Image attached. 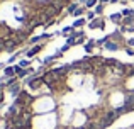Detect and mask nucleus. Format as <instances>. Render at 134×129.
Here are the masks:
<instances>
[{
	"mask_svg": "<svg viewBox=\"0 0 134 129\" xmlns=\"http://www.w3.org/2000/svg\"><path fill=\"white\" fill-rule=\"evenodd\" d=\"M51 71L54 73V76H56V78H61V76L68 75V73L71 71V65H63V66H59V68L51 70Z\"/></svg>",
	"mask_w": 134,
	"mask_h": 129,
	"instance_id": "obj_1",
	"label": "nucleus"
},
{
	"mask_svg": "<svg viewBox=\"0 0 134 129\" xmlns=\"http://www.w3.org/2000/svg\"><path fill=\"white\" fill-rule=\"evenodd\" d=\"M19 44H20V41L17 39V37H5V49H7V51L15 49Z\"/></svg>",
	"mask_w": 134,
	"mask_h": 129,
	"instance_id": "obj_2",
	"label": "nucleus"
},
{
	"mask_svg": "<svg viewBox=\"0 0 134 129\" xmlns=\"http://www.w3.org/2000/svg\"><path fill=\"white\" fill-rule=\"evenodd\" d=\"M41 48H43L41 44H36L32 49H27V51H24V53H26V56H27V58H34V56L37 54V51H41Z\"/></svg>",
	"mask_w": 134,
	"mask_h": 129,
	"instance_id": "obj_3",
	"label": "nucleus"
},
{
	"mask_svg": "<svg viewBox=\"0 0 134 129\" xmlns=\"http://www.w3.org/2000/svg\"><path fill=\"white\" fill-rule=\"evenodd\" d=\"M105 49H109V51H117V49H119V44L109 39L107 43H105Z\"/></svg>",
	"mask_w": 134,
	"mask_h": 129,
	"instance_id": "obj_4",
	"label": "nucleus"
},
{
	"mask_svg": "<svg viewBox=\"0 0 134 129\" xmlns=\"http://www.w3.org/2000/svg\"><path fill=\"white\" fill-rule=\"evenodd\" d=\"M3 73H5L7 78H10V76H15V68H14V66H5V68H3Z\"/></svg>",
	"mask_w": 134,
	"mask_h": 129,
	"instance_id": "obj_5",
	"label": "nucleus"
},
{
	"mask_svg": "<svg viewBox=\"0 0 134 129\" xmlns=\"http://www.w3.org/2000/svg\"><path fill=\"white\" fill-rule=\"evenodd\" d=\"M10 93H12V97H15V99L20 95V85L19 83H15L14 87H10Z\"/></svg>",
	"mask_w": 134,
	"mask_h": 129,
	"instance_id": "obj_6",
	"label": "nucleus"
},
{
	"mask_svg": "<svg viewBox=\"0 0 134 129\" xmlns=\"http://www.w3.org/2000/svg\"><path fill=\"white\" fill-rule=\"evenodd\" d=\"M88 27H90V29H95V27H97V29H102V27H104V22H102L100 19H97V20H92Z\"/></svg>",
	"mask_w": 134,
	"mask_h": 129,
	"instance_id": "obj_7",
	"label": "nucleus"
},
{
	"mask_svg": "<svg viewBox=\"0 0 134 129\" xmlns=\"http://www.w3.org/2000/svg\"><path fill=\"white\" fill-rule=\"evenodd\" d=\"M5 80H7V82H5L7 85H12V83L17 82V76H10V78H5Z\"/></svg>",
	"mask_w": 134,
	"mask_h": 129,
	"instance_id": "obj_8",
	"label": "nucleus"
},
{
	"mask_svg": "<svg viewBox=\"0 0 134 129\" xmlns=\"http://www.w3.org/2000/svg\"><path fill=\"white\" fill-rule=\"evenodd\" d=\"M83 24H85V20H83V19H78V20H75V24H73V27H82Z\"/></svg>",
	"mask_w": 134,
	"mask_h": 129,
	"instance_id": "obj_9",
	"label": "nucleus"
},
{
	"mask_svg": "<svg viewBox=\"0 0 134 129\" xmlns=\"http://www.w3.org/2000/svg\"><path fill=\"white\" fill-rule=\"evenodd\" d=\"M97 2H98V0H87L85 5L87 7H95V5H97Z\"/></svg>",
	"mask_w": 134,
	"mask_h": 129,
	"instance_id": "obj_10",
	"label": "nucleus"
},
{
	"mask_svg": "<svg viewBox=\"0 0 134 129\" xmlns=\"http://www.w3.org/2000/svg\"><path fill=\"white\" fill-rule=\"evenodd\" d=\"M83 12H85V9H83V7H82V9H76L75 12H73V15H75V17H78V15H82Z\"/></svg>",
	"mask_w": 134,
	"mask_h": 129,
	"instance_id": "obj_11",
	"label": "nucleus"
},
{
	"mask_svg": "<svg viewBox=\"0 0 134 129\" xmlns=\"http://www.w3.org/2000/svg\"><path fill=\"white\" fill-rule=\"evenodd\" d=\"M63 34H73V27H65V29H63Z\"/></svg>",
	"mask_w": 134,
	"mask_h": 129,
	"instance_id": "obj_12",
	"label": "nucleus"
},
{
	"mask_svg": "<svg viewBox=\"0 0 134 129\" xmlns=\"http://www.w3.org/2000/svg\"><path fill=\"white\" fill-rule=\"evenodd\" d=\"M121 15H126V17H127V15H131V10H129V9H124V10L121 12Z\"/></svg>",
	"mask_w": 134,
	"mask_h": 129,
	"instance_id": "obj_13",
	"label": "nucleus"
},
{
	"mask_svg": "<svg viewBox=\"0 0 134 129\" xmlns=\"http://www.w3.org/2000/svg\"><path fill=\"white\" fill-rule=\"evenodd\" d=\"M76 9H78V7H76L75 3H73V5H70V7H68V12H71V14H73V12H75Z\"/></svg>",
	"mask_w": 134,
	"mask_h": 129,
	"instance_id": "obj_14",
	"label": "nucleus"
},
{
	"mask_svg": "<svg viewBox=\"0 0 134 129\" xmlns=\"http://www.w3.org/2000/svg\"><path fill=\"white\" fill-rule=\"evenodd\" d=\"M20 66H22V68H27V66H29V61H26V60H22V61H20V63H19Z\"/></svg>",
	"mask_w": 134,
	"mask_h": 129,
	"instance_id": "obj_15",
	"label": "nucleus"
},
{
	"mask_svg": "<svg viewBox=\"0 0 134 129\" xmlns=\"http://www.w3.org/2000/svg\"><path fill=\"white\" fill-rule=\"evenodd\" d=\"M15 60H17V54H14V56H10V58H9V63H14Z\"/></svg>",
	"mask_w": 134,
	"mask_h": 129,
	"instance_id": "obj_16",
	"label": "nucleus"
},
{
	"mask_svg": "<svg viewBox=\"0 0 134 129\" xmlns=\"http://www.w3.org/2000/svg\"><path fill=\"white\" fill-rule=\"evenodd\" d=\"M126 44H127V46H134V37H132V39H129Z\"/></svg>",
	"mask_w": 134,
	"mask_h": 129,
	"instance_id": "obj_17",
	"label": "nucleus"
},
{
	"mask_svg": "<svg viewBox=\"0 0 134 129\" xmlns=\"http://www.w3.org/2000/svg\"><path fill=\"white\" fill-rule=\"evenodd\" d=\"M119 19H121V15H112V20H114V22H117Z\"/></svg>",
	"mask_w": 134,
	"mask_h": 129,
	"instance_id": "obj_18",
	"label": "nucleus"
},
{
	"mask_svg": "<svg viewBox=\"0 0 134 129\" xmlns=\"http://www.w3.org/2000/svg\"><path fill=\"white\" fill-rule=\"evenodd\" d=\"M102 9H104L102 5H97V9H95V10H97V14H100V12H102Z\"/></svg>",
	"mask_w": 134,
	"mask_h": 129,
	"instance_id": "obj_19",
	"label": "nucleus"
},
{
	"mask_svg": "<svg viewBox=\"0 0 134 129\" xmlns=\"http://www.w3.org/2000/svg\"><path fill=\"white\" fill-rule=\"evenodd\" d=\"M115 2H119V0H110V3H115Z\"/></svg>",
	"mask_w": 134,
	"mask_h": 129,
	"instance_id": "obj_20",
	"label": "nucleus"
}]
</instances>
